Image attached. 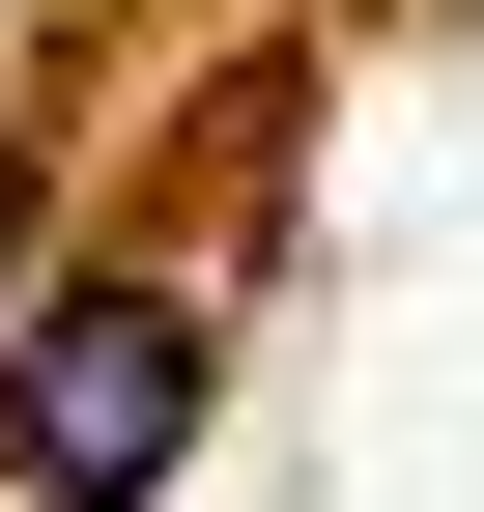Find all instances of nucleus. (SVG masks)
<instances>
[{
    "instance_id": "1",
    "label": "nucleus",
    "mask_w": 484,
    "mask_h": 512,
    "mask_svg": "<svg viewBox=\"0 0 484 512\" xmlns=\"http://www.w3.org/2000/svg\"><path fill=\"white\" fill-rule=\"evenodd\" d=\"M171 456H200V285H171V256H86V285L0 342V484L29 512H143Z\"/></svg>"
},
{
    "instance_id": "2",
    "label": "nucleus",
    "mask_w": 484,
    "mask_h": 512,
    "mask_svg": "<svg viewBox=\"0 0 484 512\" xmlns=\"http://www.w3.org/2000/svg\"><path fill=\"white\" fill-rule=\"evenodd\" d=\"M0 228H29V143H0Z\"/></svg>"
}]
</instances>
